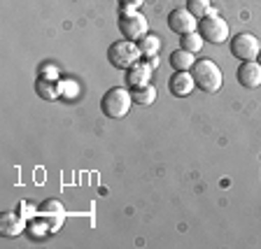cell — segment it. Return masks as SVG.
<instances>
[{
    "instance_id": "cell-1",
    "label": "cell",
    "mask_w": 261,
    "mask_h": 249,
    "mask_svg": "<svg viewBox=\"0 0 261 249\" xmlns=\"http://www.w3.org/2000/svg\"><path fill=\"white\" fill-rule=\"evenodd\" d=\"M191 75H194L196 87L201 89V91H205V93H217L224 84L222 68L210 59L196 61L194 68H191Z\"/></svg>"
},
{
    "instance_id": "cell-2",
    "label": "cell",
    "mask_w": 261,
    "mask_h": 249,
    "mask_svg": "<svg viewBox=\"0 0 261 249\" xmlns=\"http://www.w3.org/2000/svg\"><path fill=\"white\" fill-rule=\"evenodd\" d=\"M140 59H142V51L138 47V42H133V40H119V42L110 44L108 49V61L114 68H119V70L133 68Z\"/></svg>"
},
{
    "instance_id": "cell-3",
    "label": "cell",
    "mask_w": 261,
    "mask_h": 249,
    "mask_svg": "<svg viewBox=\"0 0 261 249\" xmlns=\"http://www.w3.org/2000/svg\"><path fill=\"white\" fill-rule=\"evenodd\" d=\"M130 105H133L130 91H126V89H121V87H114V89H110L103 96V100H100V112H103L105 117H110V119H121V117L128 114Z\"/></svg>"
},
{
    "instance_id": "cell-4",
    "label": "cell",
    "mask_w": 261,
    "mask_h": 249,
    "mask_svg": "<svg viewBox=\"0 0 261 249\" xmlns=\"http://www.w3.org/2000/svg\"><path fill=\"white\" fill-rule=\"evenodd\" d=\"M119 31L126 40H133V42H140L149 33V23L147 19L136 10H121L119 16Z\"/></svg>"
},
{
    "instance_id": "cell-5",
    "label": "cell",
    "mask_w": 261,
    "mask_h": 249,
    "mask_svg": "<svg viewBox=\"0 0 261 249\" xmlns=\"http://www.w3.org/2000/svg\"><path fill=\"white\" fill-rule=\"evenodd\" d=\"M198 33H201L203 40H207V42L222 44L228 40V23H226V19H222L217 14H207L198 21Z\"/></svg>"
},
{
    "instance_id": "cell-6",
    "label": "cell",
    "mask_w": 261,
    "mask_h": 249,
    "mask_svg": "<svg viewBox=\"0 0 261 249\" xmlns=\"http://www.w3.org/2000/svg\"><path fill=\"white\" fill-rule=\"evenodd\" d=\"M261 51V42L252 33H238L236 38H231V54L238 61H256Z\"/></svg>"
},
{
    "instance_id": "cell-7",
    "label": "cell",
    "mask_w": 261,
    "mask_h": 249,
    "mask_svg": "<svg viewBox=\"0 0 261 249\" xmlns=\"http://www.w3.org/2000/svg\"><path fill=\"white\" fill-rule=\"evenodd\" d=\"M168 28L177 35H187V33H194L198 28V21L187 7H177L168 14Z\"/></svg>"
},
{
    "instance_id": "cell-8",
    "label": "cell",
    "mask_w": 261,
    "mask_h": 249,
    "mask_svg": "<svg viewBox=\"0 0 261 249\" xmlns=\"http://www.w3.org/2000/svg\"><path fill=\"white\" fill-rule=\"evenodd\" d=\"M194 87H196V81H194V75L185 70H175V75L168 79V89L173 96L177 98H187L189 93H194Z\"/></svg>"
},
{
    "instance_id": "cell-9",
    "label": "cell",
    "mask_w": 261,
    "mask_h": 249,
    "mask_svg": "<svg viewBox=\"0 0 261 249\" xmlns=\"http://www.w3.org/2000/svg\"><path fill=\"white\" fill-rule=\"evenodd\" d=\"M238 81L245 89L261 87V65L256 61H243L238 68Z\"/></svg>"
},
{
    "instance_id": "cell-10",
    "label": "cell",
    "mask_w": 261,
    "mask_h": 249,
    "mask_svg": "<svg viewBox=\"0 0 261 249\" xmlns=\"http://www.w3.org/2000/svg\"><path fill=\"white\" fill-rule=\"evenodd\" d=\"M23 228H26V222H23L16 212H5V214L0 217V233L5 235V238H16V235H21Z\"/></svg>"
},
{
    "instance_id": "cell-11",
    "label": "cell",
    "mask_w": 261,
    "mask_h": 249,
    "mask_svg": "<svg viewBox=\"0 0 261 249\" xmlns=\"http://www.w3.org/2000/svg\"><path fill=\"white\" fill-rule=\"evenodd\" d=\"M152 65H156V59H154L152 63H142V61H138L133 68H128V84L130 87L136 89V87H145V84H149Z\"/></svg>"
},
{
    "instance_id": "cell-12",
    "label": "cell",
    "mask_w": 261,
    "mask_h": 249,
    "mask_svg": "<svg viewBox=\"0 0 261 249\" xmlns=\"http://www.w3.org/2000/svg\"><path fill=\"white\" fill-rule=\"evenodd\" d=\"M35 91L38 96H42L44 100H56L61 96V84L56 79H49V77H40L35 81Z\"/></svg>"
},
{
    "instance_id": "cell-13",
    "label": "cell",
    "mask_w": 261,
    "mask_h": 249,
    "mask_svg": "<svg viewBox=\"0 0 261 249\" xmlns=\"http://www.w3.org/2000/svg\"><path fill=\"white\" fill-rule=\"evenodd\" d=\"M194 63H196V56L191 54V51H187V49H182V47H179L177 51H173V54H170V65H173L175 70L189 72L191 68H194Z\"/></svg>"
},
{
    "instance_id": "cell-14",
    "label": "cell",
    "mask_w": 261,
    "mask_h": 249,
    "mask_svg": "<svg viewBox=\"0 0 261 249\" xmlns=\"http://www.w3.org/2000/svg\"><path fill=\"white\" fill-rule=\"evenodd\" d=\"M138 47H140L145 59H152V56L159 54V49H161V40H159V35H154V33H147L145 38L138 42Z\"/></svg>"
},
{
    "instance_id": "cell-15",
    "label": "cell",
    "mask_w": 261,
    "mask_h": 249,
    "mask_svg": "<svg viewBox=\"0 0 261 249\" xmlns=\"http://www.w3.org/2000/svg\"><path fill=\"white\" fill-rule=\"evenodd\" d=\"M130 96H133V103H138V105H152L154 100H156V89H154L152 84H145V87L133 89Z\"/></svg>"
},
{
    "instance_id": "cell-16",
    "label": "cell",
    "mask_w": 261,
    "mask_h": 249,
    "mask_svg": "<svg viewBox=\"0 0 261 249\" xmlns=\"http://www.w3.org/2000/svg\"><path fill=\"white\" fill-rule=\"evenodd\" d=\"M203 42H205V40H203V35L201 33H187V35H182V38H179V47L182 49H187V51H191V54H198V51H201L203 49Z\"/></svg>"
},
{
    "instance_id": "cell-17",
    "label": "cell",
    "mask_w": 261,
    "mask_h": 249,
    "mask_svg": "<svg viewBox=\"0 0 261 249\" xmlns=\"http://www.w3.org/2000/svg\"><path fill=\"white\" fill-rule=\"evenodd\" d=\"M187 10L196 16V19H203L210 12V0H189L187 3Z\"/></svg>"
},
{
    "instance_id": "cell-18",
    "label": "cell",
    "mask_w": 261,
    "mask_h": 249,
    "mask_svg": "<svg viewBox=\"0 0 261 249\" xmlns=\"http://www.w3.org/2000/svg\"><path fill=\"white\" fill-rule=\"evenodd\" d=\"M142 3H145V0H119L121 10H138Z\"/></svg>"
},
{
    "instance_id": "cell-19",
    "label": "cell",
    "mask_w": 261,
    "mask_h": 249,
    "mask_svg": "<svg viewBox=\"0 0 261 249\" xmlns=\"http://www.w3.org/2000/svg\"><path fill=\"white\" fill-rule=\"evenodd\" d=\"M256 63H259V65H261V51H259V56H256Z\"/></svg>"
}]
</instances>
